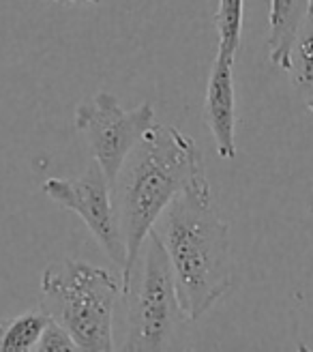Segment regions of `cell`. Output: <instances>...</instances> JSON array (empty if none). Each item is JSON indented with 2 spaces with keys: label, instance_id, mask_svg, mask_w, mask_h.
Segmentation results:
<instances>
[{
  "label": "cell",
  "instance_id": "obj_6",
  "mask_svg": "<svg viewBox=\"0 0 313 352\" xmlns=\"http://www.w3.org/2000/svg\"><path fill=\"white\" fill-rule=\"evenodd\" d=\"M43 193L58 206L73 210L86 223L95 241L108 254V258L118 264L120 271L127 264V245L114 204L112 183L106 172L93 160L76 179H47L43 183Z\"/></svg>",
  "mask_w": 313,
  "mask_h": 352
},
{
  "label": "cell",
  "instance_id": "obj_13",
  "mask_svg": "<svg viewBox=\"0 0 313 352\" xmlns=\"http://www.w3.org/2000/svg\"><path fill=\"white\" fill-rule=\"evenodd\" d=\"M51 3L65 5V7H67V5H76V7H82V5H84V7H89V5H91V7H93V5H99L101 0H51Z\"/></svg>",
  "mask_w": 313,
  "mask_h": 352
},
{
  "label": "cell",
  "instance_id": "obj_14",
  "mask_svg": "<svg viewBox=\"0 0 313 352\" xmlns=\"http://www.w3.org/2000/svg\"><path fill=\"white\" fill-rule=\"evenodd\" d=\"M311 7H313V0H311Z\"/></svg>",
  "mask_w": 313,
  "mask_h": 352
},
{
  "label": "cell",
  "instance_id": "obj_12",
  "mask_svg": "<svg viewBox=\"0 0 313 352\" xmlns=\"http://www.w3.org/2000/svg\"><path fill=\"white\" fill-rule=\"evenodd\" d=\"M80 350L76 340L69 336V331L51 318L41 333V340L37 344V352H73Z\"/></svg>",
  "mask_w": 313,
  "mask_h": 352
},
{
  "label": "cell",
  "instance_id": "obj_2",
  "mask_svg": "<svg viewBox=\"0 0 313 352\" xmlns=\"http://www.w3.org/2000/svg\"><path fill=\"white\" fill-rule=\"evenodd\" d=\"M172 264L181 307L196 322L232 288L230 226L213 208V193H181L154 226Z\"/></svg>",
  "mask_w": 313,
  "mask_h": 352
},
{
  "label": "cell",
  "instance_id": "obj_7",
  "mask_svg": "<svg viewBox=\"0 0 313 352\" xmlns=\"http://www.w3.org/2000/svg\"><path fill=\"white\" fill-rule=\"evenodd\" d=\"M206 122L215 138L217 155L225 162L236 157V88L234 58L217 50L204 101Z\"/></svg>",
  "mask_w": 313,
  "mask_h": 352
},
{
  "label": "cell",
  "instance_id": "obj_5",
  "mask_svg": "<svg viewBox=\"0 0 313 352\" xmlns=\"http://www.w3.org/2000/svg\"><path fill=\"white\" fill-rule=\"evenodd\" d=\"M152 125L154 108L150 101L140 103L133 110H123L118 99L106 91L76 108V129L86 138L91 157L106 172L112 185L129 153Z\"/></svg>",
  "mask_w": 313,
  "mask_h": 352
},
{
  "label": "cell",
  "instance_id": "obj_1",
  "mask_svg": "<svg viewBox=\"0 0 313 352\" xmlns=\"http://www.w3.org/2000/svg\"><path fill=\"white\" fill-rule=\"evenodd\" d=\"M112 193L127 245V264L120 271L125 292L142 245L163 210L181 193H211L196 140L176 127L152 125L129 153Z\"/></svg>",
  "mask_w": 313,
  "mask_h": 352
},
{
  "label": "cell",
  "instance_id": "obj_11",
  "mask_svg": "<svg viewBox=\"0 0 313 352\" xmlns=\"http://www.w3.org/2000/svg\"><path fill=\"white\" fill-rule=\"evenodd\" d=\"M245 22V0H219L215 26L219 34V52L236 58Z\"/></svg>",
  "mask_w": 313,
  "mask_h": 352
},
{
  "label": "cell",
  "instance_id": "obj_9",
  "mask_svg": "<svg viewBox=\"0 0 313 352\" xmlns=\"http://www.w3.org/2000/svg\"><path fill=\"white\" fill-rule=\"evenodd\" d=\"M51 316L43 309H28L11 320L0 322V352H26L37 350L41 333L45 331Z\"/></svg>",
  "mask_w": 313,
  "mask_h": 352
},
{
  "label": "cell",
  "instance_id": "obj_8",
  "mask_svg": "<svg viewBox=\"0 0 313 352\" xmlns=\"http://www.w3.org/2000/svg\"><path fill=\"white\" fill-rule=\"evenodd\" d=\"M311 11V0H270L266 43L268 58L275 67L283 72L292 69V50Z\"/></svg>",
  "mask_w": 313,
  "mask_h": 352
},
{
  "label": "cell",
  "instance_id": "obj_4",
  "mask_svg": "<svg viewBox=\"0 0 313 352\" xmlns=\"http://www.w3.org/2000/svg\"><path fill=\"white\" fill-rule=\"evenodd\" d=\"M123 296L127 303V340L120 348L125 352H148L176 346L187 316L178 301L165 245L154 228L142 245Z\"/></svg>",
  "mask_w": 313,
  "mask_h": 352
},
{
  "label": "cell",
  "instance_id": "obj_10",
  "mask_svg": "<svg viewBox=\"0 0 313 352\" xmlns=\"http://www.w3.org/2000/svg\"><path fill=\"white\" fill-rule=\"evenodd\" d=\"M288 74L292 76L294 88L303 95L309 112L313 114V11L307 15L297 43H294L292 69Z\"/></svg>",
  "mask_w": 313,
  "mask_h": 352
},
{
  "label": "cell",
  "instance_id": "obj_3",
  "mask_svg": "<svg viewBox=\"0 0 313 352\" xmlns=\"http://www.w3.org/2000/svg\"><path fill=\"white\" fill-rule=\"evenodd\" d=\"M41 307L60 322L80 350H114V307L123 296L120 277L84 260L67 258L41 275Z\"/></svg>",
  "mask_w": 313,
  "mask_h": 352
}]
</instances>
